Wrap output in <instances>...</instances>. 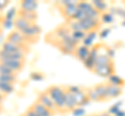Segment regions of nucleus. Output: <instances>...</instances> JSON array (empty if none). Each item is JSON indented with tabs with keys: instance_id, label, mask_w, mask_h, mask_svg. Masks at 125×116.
Wrapping results in <instances>:
<instances>
[{
	"instance_id": "f257e3e1",
	"label": "nucleus",
	"mask_w": 125,
	"mask_h": 116,
	"mask_svg": "<svg viewBox=\"0 0 125 116\" xmlns=\"http://www.w3.org/2000/svg\"><path fill=\"white\" fill-rule=\"evenodd\" d=\"M13 25H14V29L20 31L29 41L31 46L37 44L39 40H40V36L42 34V28L39 26L38 23H31L22 18L15 16Z\"/></svg>"
},
{
	"instance_id": "f03ea898",
	"label": "nucleus",
	"mask_w": 125,
	"mask_h": 116,
	"mask_svg": "<svg viewBox=\"0 0 125 116\" xmlns=\"http://www.w3.org/2000/svg\"><path fill=\"white\" fill-rule=\"evenodd\" d=\"M71 33H72L71 29L68 26L67 22H65L62 24H60L58 26H56L52 30H50L45 35V41H46V44L55 48L62 40H65L66 37L71 35Z\"/></svg>"
},
{
	"instance_id": "7ed1b4c3",
	"label": "nucleus",
	"mask_w": 125,
	"mask_h": 116,
	"mask_svg": "<svg viewBox=\"0 0 125 116\" xmlns=\"http://www.w3.org/2000/svg\"><path fill=\"white\" fill-rule=\"evenodd\" d=\"M50 98L55 104L57 114H67L66 113L65 105V94H66V85H50L46 88Z\"/></svg>"
},
{
	"instance_id": "20e7f679",
	"label": "nucleus",
	"mask_w": 125,
	"mask_h": 116,
	"mask_svg": "<svg viewBox=\"0 0 125 116\" xmlns=\"http://www.w3.org/2000/svg\"><path fill=\"white\" fill-rule=\"evenodd\" d=\"M89 99L90 102L106 103L109 102L107 94V83L101 82L92 87H89Z\"/></svg>"
},
{
	"instance_id": "39448f33",
	"label": "nucleus",
	"mask_w": 125,
	"mask_h": 116,
	"mask_svg": "<svg viewBox=\"0 0 125 116\" xmlns=\"http://www.w3.org/2000/svg\"><path fill=\"white\" fill-rule=\"evenodd\" d=\"M78 1H57L54 3L56 8L65 19V22L72 21L75 19L78 11Z\"/></svg>"
},
{
	"instance_id": "423d86ee",
	"label": "nucleus",
	"mask_w": 125,
	"mask_h": 116,
	"mask_svg": "<svg viewBox=\"0 0 125 116\" xmlns=\"http://www.w3.org/2000/svg\"><path fill=\"white\" fill-rule=\"evenodd\" d=\"M79 23L80 29L85 33H95L101 28L102 21L100 18H84L83 20L77 21Z\"/></svg>"
},
{
	"instance_id": "0eeeda50",
	"label": "nucleus",
	"mask_w": 125,
	"mask_h": 116,
	"mask_svg": "<svg viewBox=\"0 0 125 116\" xmlns=\"http://www.w3.org/2000/svg\"><path fill=\"white\" fill-rule=\"evenodd\" d=\"M69 90L72 92V94L74 95L76 102L78 104V107H83L84 105H87L88 103H90L89 99V87H83V86H68Z\"/></svg>"
},
{
	"instance_id": "6e6552de",
	"label": "nucleus",
	"mask_w": 125,
	"mask_h": 116,
	"mask_svg": "<svg viewBox=\"0 0 125 116\" xmlns=\"http://www.w3.org/2000/svg\"><path fill=\"white\" fill-rule=\"evenodd\" d=\"M4 40L13 42V44L18 45V46H21L23 48L30 49V47H31V44L29 42V41L27 40L20 31H18V30H16V29H11L10 31L7 33V35L5 36Z\"/></svg>"
},
{
	"instance_id": "1a4fd4ad",
	"label": "nucleus",
	"mask_w": 125,
	"mask_h": 116,
	"mask_svg": "<svg viewBox=\"0 0 125 116\" xmlns=\"http://www.w3.org/2000/svg\"><path fill=\"white\" fill-rule=\"evenodd\" d=\"M92 73L98 75L100 77H103V78H109L111 76H113L115 73V64L114 61L109 63H105V64H99V65H95L93 68Z\"/></svg>"
},
{
	"instance_id": "9d476101",
	"label": "nucleus",
	"mask_w": 125,
	"mask_h": 116,
	"mask_svg": "<svg viewBox=\"0 0 125 116\" xmlns=\"http://www.w3.org/2000/svg\"><path fill=\"white\" fill-rule=\"evenodd\" d=\"M0 63L4 64L6 67H9L14 73L19 75L23 69H24L26 61H21V60H17V59H10V58L0 57Z\"/></svg>"
},
{
	"instance_id": "9b49d317",
	"label": "nucleus",
	"mask_w": 125,
	"mask_h": 116,
	"mask_svg": "<svg viewBox=\"0 0 125 116\" xmlns=\"http://www.w3.org/2000/svg\"><path fill=\"white\" fill-rule=\"evenodd\" d=\"M0 50L4 52H9V53H15V54H24V55H28L30 53V49L27 48H23L21 46H18L16 44H13L9 41H5L2 42L1 47H0Z\"/></svg>"
},
{
	"instance_id": "f8f14e48",
	"label": "nucleus",
	"mask_w": 125,
	"mask_h": 116,
	"mask_svg": "<svg viewBox=\"0 0 125 116\" xmlns=\"http://www.w3.org/2000/svg\"><path fill=\"white\" fill-rule=\"evenodd\" d=\"M37 100H38V102H40L42 105H44L45 107L48 108V109L52 110L53 112H55V113L57 114V110H56L55 104H54L52 99L50 98V95L48 94V92L46 91V89L39 92L38 96H37Z\"/></svg>"
},
{
	"instance_id": "ddd939ff",
	"label": "nucleus",
	"mask_w": 125,
	"mask_h": 116,
	"mask_svg": "<svg viewBox=\"0 0 125 116\" xmlns=\"http://www.w3.org/2000/svg\"><path fill=\"white\" fill-rule=\"evenodd\" d=\"M90 55H91V48L85 45H79L76 48L75 52H74L73 57H75L77 60H79L83 63H84L85 61L89 59Z\"/></svg>"
},
{
	"instance_id": "4468645a",
	"label": "nucleus",
	"mask_w": 125,
	"mask_h": 116,
	"mask_svg": "<svg viewBox=\"0 0 125 116\" xmlns=\"http://www.w3.org/2000/svg\"><path fill=\"white\" fill-rule=\"evenodd\" d=\"M65 105H66V113L73 112L74 110H76V108H78V104L76 102V99L74 98V95L72 94V92L69 90L68 86H66Z\"/></svg>"
},
{
	"instance_id": "2eb2a0df",
	"label": "nucleus",
	"mask_w": 125,
	"mask_h": 116,
	"mask_svg": "<svg viewBox=\"0 0 125 116\" xmlns=\"http://www.w3.org/2000/svg\"><path fill=\"white\" fill-rule=\"evenodd\" d=\"M16 17L22 18L24 20L31 22V23H38L39 20V14L38 11H29V10H23L18 8L16 11Z\"/></svg>"
},
{
	"instance_id": "dca6fc26",
	"label": "nucleus",
	"mask_w": 125,
	"mask_h": 116,
	"mask_svg": "<svg viewBox=\"0 0 125 116\" xmlns=\"http://www.w3.org/2000/svg\"><path fill=\"white\" fill-rule=\"evenodd\" d=\"M30 107L37 112L39 114V116H55L56 115L55 112H53L52 110L48 109V108L45 107L44 105H42V104L40 102H38L37 99L31 104Z\"/></svg>"
},
{
	"instance_id": "f3484780",
	"label": "nucleus",
	"mask_w": 125,
	"mask_h": 116,
	"mask_svg": "<svg viewBox=\"0 0 125 116\" xmlns=\"http://www.w3.org/2000/svg\"><path fill=\"white\" fill-rule=\"evenodd\" d=\"M107 94H108V99L109 100L112 99H115L117 98L122 94V91H123V87H120V86H116L114 84H111L109 82H107Z\"/></svg>"
},
{
	"instance_id": "a211bd4d",
	"label": "nucleus",
	"mask_w": 125,
	"mask_h": 116,
	"mask_svg": "<svg viewBox=\"0 0 125 116\" xmlns=\"http://www.w3.org/2000/svg\"><path fill=\"white\" fill-rule=\"evenodd\" d=\"M39 3L34 0H22L19 2V8L23 10L29 11H38Z\"/></svg>"
},
{
	"instance_id": "6ab92c4d",
	"label": "nucleus",
	"mask_w": 125,
	"mask_h": 116,
	"mask_svg": "<svg viewBox=\"0 0 125 116\" xmlns=\"http://www.w3.org/2000/svg\"><path fill=\"white\" fill-rule=\"evenodd\" d=\"M14 90H15V85L0 81V92H1L2 94H4L5 96H7V95L13 93Z\"/></svg>"
},
{
	"instance_id": "aec40b11",
	"label": "nucleus",
	"mask_w": 125,
	"mask_h": 116,
	"mask_svg": "<svg viewBox=\"0 0 125 116\" xmlns=\"http://www.w3.org/2000/svg\"><path fill=\"white\" fill-rule=\"evenodd\" d=\"M0 81L16 85L18 81V75H0Z\"/></svg>"
},
{
	"instance_id": "412c9836",
	"label": "nucleus",
	"mask_w": 125,
	"mask_h": 116,
	"mask_svg": "<svg viewBox=\"0 0 125 116\" xmlns=\"http://www.w3.org/2000/svg\"><path fill=\"white\" fill-rule=\"evenodd\" d=\"M107 82H109L111 84H114V85H116V86H120V87H123L124 84H125L124 80L116 74H114L113 76L109 77V78L107 79Z\"/></svg>"
},
{
	"instance_id": "4be33fe9",
	"label": "nucleus",
	"mask_w": 125,
	"mask_h": 116,
	"mask_svg": "<svg viewBox=\"0 0 125 116\" xmlns=\"http://www.w3.org/2000/svg\"><path fill=\"white\" fill-rule=\"evenodd\" d=\"M92 4L95 6V8L99 11L100 15L104 14V11L106 10V8H107L106 3L103 2V1H93V2H92Z\"/></svg>"
},
{
	"instance_id": "5701e85b",
	"label": "nucleus",
	"mask_w": 125,
	"mask_h": 116,
	"mask_svg": "<svg viewBox=\"0 0 125 116\" xmlns=\"http://www.w3.org/2000/svg\"><path fill=\"white\" fill-rule=\"evenodd\" d=\"M21 115H22V116H39V114H38L37 112L34 111L30 106L27 108V109H26L24 112H23Z\"/></svg>"
},
{
	"instance_id": "b1692460",
	"label": "nucleus",
	"mask_w": 125,
	"mask_h": 116,
	"mask_svg": "<svg viewBox=\"0 0 125 116\" xmlns=\"http://www.w3.org/2000/svg\"><path fill=\"white\" fill-rule=\"evenodd\" d=\"M10 3V0H0V13H3V10H4V8H6V6L9 5Z\"/></svg>"
},
{
	"instance_id": "393cba45",
	"label": "nucleus",
	"mask_w": 125,
	"mask_h": 116,
	"mask_svg": "<svg viewBox=\"0 0 125 116\" xmlns=\"http://www.w3.org/2000/svg\"><path fill=\"white\" fill-rule=\"evenodd\" d=\"M89 116H113L109 112L105 111V112H98V113H92L89 114Z\"/></svg>"
},
{
	"instance_id": "a878e982",
	"label": "nucleus",
	"mask_w": 125,
	"mask_h": 116,
	"mask_svg": "<svg viewBox=\"0 0 125 116\" xmlns=\"http://www.w3.org/2000/svg\"><path fill=\"white\" fill-rule=\"evenodd\" d=\"M5 99H6V96L0 92V107L1 108H3V104H4V102H5Z\"/></svg>"
},
{
	"instance_id": "bb28decb",
	"label": "nucleus",
	"mask_w": 125,
	"mask_h": 116,
	"mask_svg": "<svg viewBox=\"0 0 125 116\" xmlns=\"http://www.w3.org/2000/svg\"><path fill=\"white\" fill-rule=\"evenodd\" d=\"M4 22H5V16H4V14L0 13V26H3Z\"/></svg>"
},
{
	"instance_id": "cd10ccee",
	"label": "nucleus",
	"mask_w": 125,
	"mask_h": 116,
	"mask_svg": "<svg viewBox=\"0 0 125 116\" xmlns=\"http://www.w3.org/2000/svg\"><path fill=\"white\" fill-rule=\"evenodd\" d=\"M2 32H3V27H2V26H0V36H1Z\"/></svg>"
},
{
	"instance_id": "c85d7f7f",
	"label": "nucleus",
	"mask_w": 125,
	"mask_h": 116,
	"mask_svg": "<svg viewBox=\"0 0 125 116\" xmlns=\"http://www.w3.org/2000/svg\"><path fill=\"white\" fill-rule=\"evenodd\" d=\"M2 110H3V108L0 107V113H1V112H2Z\"/></svg>"
},
{
	"instance_id": "c756f323",
	"label": "nucleus",
	"mask_w": 125,
	"mask_h": 116,
	"mask_svg": "<svg viewBox=\"0 0 125 116\" xmlns=\"http://www.w3.org/2000/svg\"><path fill=\"white\" fill-rule=\"evenodd\" d=\"M123 3H124V4H125V1H124V2H123Z\"/></svg>"
},
{
	"instance_id": "7c9ffc66",
	"label": "nucleus",
	"mask_w": 125,
	"mask_h": 116,
	"mask_svg": "<svg viewBox=\"0 0 125 116\" xmlns=\"http://www.w3.org/2000/svg\"><path fill=\"white\" fill-rule=\"evenodd\" d=\"M113 116H117V115H113Z\"/></svg>"
},
{
	"instance_id": "2f4dec72",
	"label": "nucleus",
	"mask_w": 125,
	"mask_h": 116,
	"mask_svg": "<svg viewBox=\"0 0 125 116\" xmlns=\"http://www.w3.org/2000/svg\"><path fill=\"white\" fill-rule=\"evenodd\" d=\"M85 116H89V115H85Z\"/></svg>"
},
{
	"instance_id": "473e14b6",
	"label": "nucleus",
	"mask_w": 125,
	"mask_h": 116,
	"mask_svg": "<svg viewBox=\"0 0 125 116\" xmlns=\"http://www.w3.org/2000/svg\"><path fill=\"white\" fill-rule=\"evenodd\" d=\"M20 116H22V115H20Z\"/></svg>"
}]
</instances>
